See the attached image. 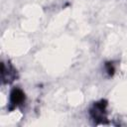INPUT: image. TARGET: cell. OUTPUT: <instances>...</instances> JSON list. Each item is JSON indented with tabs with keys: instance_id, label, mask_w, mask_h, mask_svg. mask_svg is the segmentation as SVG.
<instances>
[{
	"instance_id": "1",
	"label": "cell",
	"mask_w": 127,
	"mask_h": 127,
	"mask_svg": "<svg viewBox=\"0 0 127 127\" xmlns=\"http://www.w3.org/2000/svg\"><path fill=\"white\" fill-rule=\"evenodd\" d=\"M25 99V95L20 89H14L11 92V103L13 105L21 104Z\"/></svg>"
}]
</instances>
